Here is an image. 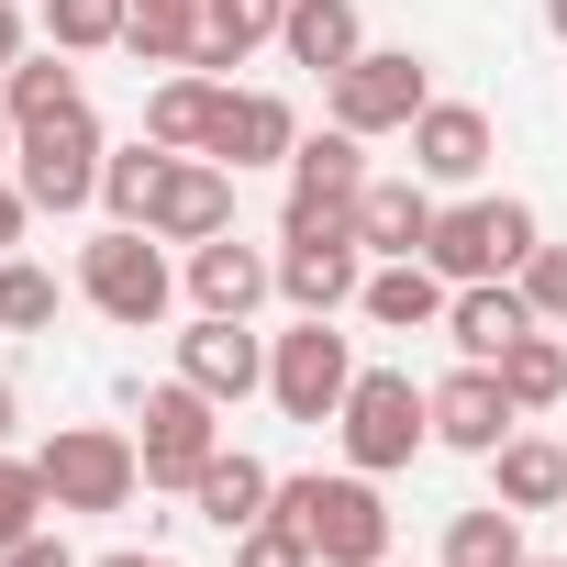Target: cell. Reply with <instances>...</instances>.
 <instances>
[{
	"mask_svg": "<svg viewBox=\"0 0 567 567\" xmlns=\"http://www.w3.org/2000/svg\"><path fill=\"white\" fill-rule=\"evenodd\" d=\"M267 512H290L323 567H390V501H379L368 467H346V478H278Z\"/></svg>",
	"mask_w": 567,
	"mask_h": 567,
	"instance_id": "obj_1",
	"label": "cell"
},
{
	"mask_svg": "<svg viewBox=\"0 0 567 567\" xmlns=\"http://www.w3.org/2000/svg\"><path fill=\"white\" fill-rule=\"evenodd\" d=\"M79 301H90L101 323L145 334V323H167V301H178V267H167V245H156L145 223H112V234L79 245Z\"/></svg>",
	"mask_w": 567,
	"mask_h": 567,
	"instance_id": "obj_2",
	"label": "cell"
},
{
	"mask_svg": "<svg viewBox=\"0 0 567 567\" xmlns=\"http://www.w3.org/2000/svg\"><path fill=\"white\" fill-rule=\"evenodd\" d=\"M334 434H346V467L390 478V467H412V456L434 445V390H412V368H357Z\"/></svg>",
	"mask_w": 567,
	"mask_h": 567,
	"instance_id": "obj_3",
	"label": "cell"
},
{
	"mask_svg": "<svg viewBox=\"0 0 567 567\" xmlns=\"http://www.w3.org/2000/svg\"><path fill=\"white\" fill-rule=\"evenodd\" d=\"M34 467H45L56 512H90V523L134 512V489H145V445H134V434H112V423H56Z\"/></svg>",
	"mask_w": 567,
	"mask_h": 567,
	"instance_id": "obj_4",
	"label": "cell"
},
{
	"mask_svg": "<svg viewBox=\"0 0 567 567\" xmlns=\"http://www.w3.org/2000/svg\"><path fill=\"white\" fill-rule=\"evenodd\" d=\"M545 245V223H534V200H456V212H434V234H423V267L434 278H523V256Z\"/></svg>",
	"mask_w": 567,
	"mask_h": 567,
	"instance_id": "obj_5",
	"label": "cell"
},
{
	"mask_svg": "<svg viewBox=\"0 0 567 567\" xmlns=\"http://www.w3.org/2000/svg\"><path fill=\"white\" fill-rule=\"evenodd\" d=\"M123 401H134V423H145V434H134V445H145V489H189V478L223 456V401H212V390H189V379L145 390V379H134Z\"/></svg>",
	"mask_w": 567,
	"mask_h": 567,
	"instance_id": "obj_6",
	"label": "cell"
},
{
	"mask_svg": "<svg viewBox=\"0 0 567 567\" xmlns=\"http://www.w3.org/2000/svg\"><path fill=\"white\" fill-rule=\"evenodd\" d=\"M346 390H357V346L334 334V312H301L290 334L267 346V401L290 412V423H334Z\"/></svg>",
	"mask_w": 567,
	"mask_h": 567,
	"instance_id": "obj_7",
	"label": "cell"
},
{
	"mask_svg": "<svg viewBox=\"0 0 567 567\" xmlns=\"http://www.w3.org/2000/svg\"><path fill=\"white\" fill-rule=\"evenodd\" d=\"M101 123H90V101L79 112H56V123H23V145H12V178H23V200L34 212H90L101 200Z\"/></svg>",
	"mask_w": 567,
	"mask_h": 567,
	"instance_id": "obj_8",
	"label": "cell"
},
{
	"mask_svg": "<svg viewBox=\"0 0 567 567\" xmlns=\"http://www.w3.org/2000/svg\"><path fill=\"white\" fill-rule=\"evenodd\" d=\"M357 290H368V234H357V212L278 234V301H290V312H346Z\"/></svg>",
	"mask_w": 567,
	"mask_h": 567,
	"instance_id": "obj_9",
	"label": "cell"
},
{
	"mask_svg": "<svg viewBox=\"0 0 567 567\" xmlns=\"http://www.w3.org/2000/svg\"><path fill=\"white\" fill-rule=\"evenodd\" d=\"M323 101H334L346 134H412V112L434 101V68L412 45H368L346 79H323Z\"/></svg>",
	"mask_w": 567,
	"mask_h": 567,
	"instance_id": "obj_10",
	"label": "cell"
},
{
	"mask_svg": "<svg viewBox=\"0 0 567 567\" xmlns=\"http://www.w3.org/2000/svg\"><path fill=\"white\" fill-rule=\"evenodd\" d=\"M368 189V134H301L290 145V212H278V234H301V223H346Z\"/></svg>",
	"mask_w": 567,
	"mask_h": 567,
	"instance_id": "obj_11",
	"label": "cell"
},
{
	"mask_svg": "<svg viewBox=\"0 0 567 567\" xmlns=\"http://www.w3.org/2000/svg\"><path fill=\"white\" fill-rule=\"evenodd\" d=\"M178 379L212 390L223 412L256 401V390H267V346H256V323H245V312H200V323L178 334Z\"/></svg>",
	"mask_w": 567,
	"mask_h": 567,
	"instance_id": "obj_12",
	"label": "cell"
},
{
	"mask_svg": "<svg viewBox=\"0 0 567 567\" xmlns=\"http://www.w3.org/2000/svg\"><path fill=\"white\" fill-rule=\"evenodd\" d=\"M145 234H156V245H212V234H234V167H223V156H178L167 189H156V212H145Z\"/></svg>",
	"mask_w": 567,
	"mask_h": 567,
	"instance_id": "obj_13",
	"label": "cell"
},
{
	"mask_svg": "<svg viewBox=\"0 0 567 567\" xmlns=\"http://www.w3.org/2000/svg\"><path fill=\"white\" fill-rule=\"evenodd\" d=\"M501 434H523V412H512V390H501V368H456V379H434V445H456V456H489Z\"/></svg>",
	"mask_w": 567,
	"mask_h": 567,
	"instance_id": "obj_14",
	"label": "cell"
},
{
	"mask_svg": "<svg viewBox=\"0 0 567 567\" xmlns=\"http://www.w3.org/2000/svg\"><path fill=\"white\" fill-rule=\"evenodd\" d=\"M478 167H489V112H478V101H423V112H412V178L467 189Z\"/></svg>",
	"mask_w": 567,
	"mask_h": 567,
	"instance_id": "obj_15",
	"label": "cell"
},
{
	"mask_svg": "<svg viewBox=\"0 0 567 567\" xmlns=\"http://www.w3.org/2000/svg\"><path fill=\"white\" fill-rule=\"evenodd\" d=\"M301 145V112L278 101V90H223V123H212V156L245 178V167H290Z\"/></svg>",
	"mask_w": 567,
	"mask_h": 567,
	"instance_id": "obj_16",
	"label": "cell"
},
{
	"mask_svg": "<svg viewBox=\"0 0 567 567\" xmlns=\"http://www.w3.org/2000/svg\"><path fill=\"white\" fill-rule=\"evenodd\" d=\"M267 290H278V256H267V245H245V234L189 245V301H200V312H245V323H256Z\"/></svg>",
	"mask_w": 567,
	"mask_h": 567,
	"instance_id": "obj_17",
	"label": "cell"
},
{
	"mask_svg": "<svg viewBox=\"0 0 567 567\" xmlns=\"http://www.w3.org/2000/svg\"><path fill=\"white\" fill-rule=\"evenodd\" d=\"M445 301H456V278H434L423 256L368 267V290H357V312H368L379 334H445Z\"/></svg>",
	"mask_w": 567,
	"mask_h": 567,
	"instance_id": "obj_18",
	"label": "cell"
},
{
	"mask_svg": "<svg viewBox=\"0 0 567 567\" xmlns=\"http://www.w3.org/2000/svg\"><path fill=\"white\" fill-rule=\"evenodd\" d=\"M523 334H534L523 278H467V290L445 301V346H456V357H478V368H489L501 346H523Z\"/></svg>",
	"mask_w": 567,
	"mask_h": 567,
	"instance_id": "obj_19",
	"label": "cell"
},
{
	"mask_svg": "<svg viewBox=\"0 0 567 567\" xmlns=\"http://www.w3.org/2000/svg\"><path fill=\"white\" fill-rule=\"evenodd\" d=\"M223 90H234V79H212V68H167V79L145 90V134H156L167 156H212V123H223Z\"/></svg>",
	"mask_w": 567,
	"mask_h": 567,
	"instance_id": "obj_20",
	"label": "cell"
},
{
	"mask_svg": "<svg viewBox=\"0 0 567 567\" xmlns=\"http://www.w3.org/2000/svg\"><path fill=\"white\" fill-rule=\"evenodd\" d=\"M278 56L312 68V79H346L368 56V23H357V0H290V23H278Z\"/></svg>",
	"mask_w": 567,
	"mask_h": 567,
	"instance_id": "obj_21",
	"label": "cell"
},
{
	"mask_svg": "<svg viewBox=\"0 0 567 567\" xmlns=\"http://www.w3.org/2000/svg\"><path fill=\"white\" fill-rule=\"evenodd\" d=\"M489 501H512V512H567V445H556V434H501V445H489Z\"/></svg>",
	"mask_w": 567,
	"mask_h": 567,
	"instance_id": "obj_22",
	"label": "cell"
},
{
	"mask_svg": "<svg viewBox=\"0 0 567 567\" xmlns=\"http://www.w3.org/2000/svg\"><path fill=\"white\" fill-rule=\"evenodd\" d=\"M357 234H368V256H423V234H434V178H368V189H357Z\"/></svg>",
	"mask_w": 567,
	"mask_h": 567,
	"instance_id": "obj_23",
	"label": "cell"
},
{
	"mask_svg": "<svg viewBox=\"0 0 567 567\" xmlns=\"http://www.w3.org/2000/svg\"><path fill=\"white\" fill-rule=\"evenodd\" d=\"M267 501H278V478H267L256 456H234V445H223V456H212V467L189 478V512H200V523H212L223 545H234V534H245V523H256Z\"/></svg>",
	"mask_w": 567,
	"mask_h": 567,
	"instance_id": "obj_24",
	"label": "cell"
},
{
	"mask_svg": "<svg viewBox=\"0 0 567 567\" xmlns=\"http://www.w3.org/2000/svg\"><path fill=\"white\" fill-rule=\"evenodd\" d=\"M200 0H123V56L145 68H200Z\"/></svg>",
	"mask_w": 567,
	"mask_h": 567,
	"instance_id": "obj_25",
	"label": "cell"
},
{
	"mask_svg": "<svg viewBox=\"0 0 567 567\" xmlns=\"http://www.w3.org/2000/svg\"><path fill=\"white\" fill-rule=\"evenodd\" d=\"M200 23H212V34H200V68H212V79H234L256 45H278L290 0H200Z\"/></svg>",
	"mask_w": 567,
	"mask_h": 567,
	"instance_id": "obj_26",
	"label": "cell"
},
{
	"mask_svg": "<svg viewBox=\"0 0 567 567\" xmlns=\"http://www.w3.org/2000/svg\"><path fill=\"white\" fill-rule=\"evenodd\" d=\"M489 368H501V390H512V412H523V423L567 401V346H556V323H534V334H523V346H501Z\"/></svg>",
	"mask_w": 567,
	"mask_h": 567,
	"instance_id": "obj_27",
	"label": "cell"
},
{
	"mask_svg": "<svg viewBox=\"0 0 567 567\" xmlns=\"http://www.w3.org/2000/svg\"><path fill=\"white\" fill-rule=\"evenodd\" d=\"M0 101H12V123H56V112H79L90 90H79L68 45H45V56H12V68H0Z\"/></svg>",
	"mask_w": 567,
	"mask_h": 567,
	"instance_id": "obj_28",
	"label": "cell"
},
{
	"mask_svg": "<svg viewBox=\"0 0 567 567\" xmlns=\"http://www.w3.org/2000/svg\"><path fill=\"white\" fill-rule=\"evenodd\" d=\"M167 167H178V156H167L156 134H145V145H123V156H101V212H112V223H145V212H156V189H167Z\"/></svg>",
	"mask_w": 567,
	"mask_h": 567,
	"instance_id": "obj_29",
	"label": "cell"
},
{
	"mask_svg": "<svg viewBox=\"0 0 567 567\" xmlns=\"http://www.w3.org/2000/svg\"><path fill=\"white\" fill-rule=\"evenodd\" d=\"M445 567H523V512L512 501H478L445 523Z\"/></svg>",
	"mask_w": 567,
	"mask_h": 567,
	"instance_id": "obj_30",
	"label": "cell"
},
{
	"mask_svg": "<svg viewBox=\"0 0 567 567\" xmlns=\"http://www.w3.org/2000/svg\"><path fill=\"white\" fill-rule=\"evenodd\" d=\"M45 323H56V267L0 256V334H45Z\"/></svg>",
	"mask_w": 567,
	"mask_h": 567,
	"instance_id": "obj_31",
	"label": "cell"
},
{
	"mask_svg": "<svg viewBox=\"0 0 567 567\" xmlns=\"http://www.w3.org/2000/svg\"><path fill=\"white\" fill-rule=\"evenodd\" d=\"M45 512H56L45 467H34V456H0V556H12L23 534H45Z\"/></svg>",
	"mask_w": 567,
	"mask_h": 567,
	"instance_id": "obj_32",
	"label": "cell"
},
{
	"mask_svg": "<svg viewBox=\"0 0 567 567\" xmlns=\"http://www.w3.org/2000/svg\"><path fill=\"white\" fill-rule=\"evenodd\" d=\"M45 45H68V56L123 45V0H45Z\"/></svg>",
	"mask_w": 567,
	"mask_h": 567,
	"instance_id": "obj_33",
	"label": "cell"
},
{
	"mask_svg": "<svg viewBox=\"0 0 567 567\" xmlns=\"http://www.w3.org/2000/svg\"><path fill=\"white\" fill-rule=\"evenodd\" d=\"M234 567H323V556H312V534H301L290 512H256V523L234 534Z\"/></svg>",
	"mask_w": 567,
	"mask_h": 567,
	"instance_id": "obj_34",
	"label": "cell"
},
{
	"mask_svg": "<svg viewBox=\"0 0 567 567\" xmlns=\"http://www.w3.org/2000/svg\"><path fill=\"white\" fill-rule=\"evenodd\" d=\"M523 301H534V323H567V245L523 256Z\"/></svg>",
	"mask_w": 567,
	"mask_h": 567,
	"instance_id": "obj_35",
	"label": "cell"
},
{
	"mask_svg": "<svg viewBox=\"0 0 567 567\" xmlns=\"http://www.w3.org/2000/svg\"><path fill=\"white\" fill-rule=\"evenodd\" d=\"M23 223H34V200H23V178H0V256H23Z\"/></svg>",
	"mask_w": 567,
	"mask_h": 567,
	"instance_id": "obj_36",
	"label": "cell"
},
{
	"mask_svg": "<svg viewBox=\"0 0 567 567\" xmlns=\"http://www.w3.org/2000/svg\"><path fill=\"white\" fill-rule=\"evenodd\" d=\"M0 567H79V556H68L56 534H23V545H12V556H0Z\"/></svg>",
	"mask_w": 567,
	"mask_h": 567,
	"instance_id": "obj_37",
	"label": "cell"
},
{
	"mask_svg": "<svg viewBox=\"0 0 567 567\" xmlns=\"http://www.w3.org/2000/svg\"><path fill=\"white\" fill-rule=\"evenodd\" d=\"M23 56V12H12V0H0V68H12Z\"/></svg>",
	"mask_w": 567,
	"mask_h": 567,
	"instance_id": "obj_38",
	"label": "cell"
},
{
	"mask_svg": "<svg viewBox=\"0 0 567 567\" xmlns=\"http://www.w3.org/2000/svg\"><path fill=\"white\" fill-rule=\"evenodd\" d=\"M12 423H23V390H12V379H0V445H12Z\"/></svg>",
	"mask_w": 567,
	"mask_h": 567,
	"instance_id": "obj_39",
	"label": "cell"
},
{
	"mask_svg": "<svg viewBox=\"0 0 567 567\" xmlns=\"http://www.w3.org/2000/svg\"><path fill=\"white\" fill-rule=\"evenodd\" d=\"M101 567H178V556H134V545H123V556H101Z\"/></svg>",
	"mask_w": 567,
	"mask_h": 567,
	"instance_id": "obj_40",
	"label": "cell"
},
{
	"mask_svg": "<svg viewBox=\"0 0 567 567\" xmlns=\"http://www.w3.org/2000/svg\"><path fill=\"white\" fill-rule=\"evenodd\" d=\"M12 145H23V123H12V101H0V156H12Z\"/></svg>",
	"mask_w": 567,
	"mask_h": 567,
	"instance_id": "obj_41",
	"label": "cell"
},
{
	"mask_svg": "<svg viewBox=\"0 0 567 567\" xmlns=\"http://www.w3.org/2000/svg\"><path fill=\"white\" fill-rule=\"evenodd\" d=\"M545 34H556V45H567V0H545Z\"/></svg>",
	"mask_w": 567,
	"mask_h": 567,
	"instance_id": "obj_42",
	"label": "cell"
}]
</instances>
